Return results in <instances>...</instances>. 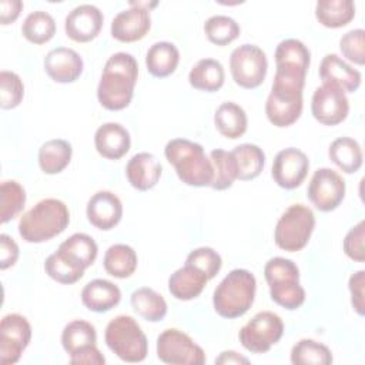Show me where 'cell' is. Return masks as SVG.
Instances as JSON below:
<instances>
[{
	"mask_svg": "<svg viewBox=\"0 0 365 365\" xmlns=\"http://www.w3.org/2000/svg\"><path fill=\"white\" fill-rule=\"evenodd\" d=\"M138 77L137 60L125 51L114 53L104 64L97 86L98 103L111 111L125 108L133 98Z\"/></svg>",
	"mask_w": 365,
	"mask_h": 365,
	"instance_id": "cell-1",
	"label": "cell"
},
{
	"mask_svg": "<svg viewBox=\"0 0 365 365\" xmlns=\"http://www.w3.org/2000/svg\"><path fill=\"white\" fill-rule=\"evenodd\" d=\"M164 155L184 184L191 187L211 185L214 168L201 144L187 138H173L165 144Z\"/></svg>",
	"mask_w": 365,
	"mask_h": 365,
	"instance_id": "cell-2",
	"label": "cell"
},
{
	"mask_svg": "<svg viewBox=\"0 0 365 365\" xmlns=\"http://www.w3.org/2000/svg\"><path fill=\"white\" fill-rule=\"evenodd\" d=\"M70 222L67 205L57 198H44L19 221V234L26 242H44L61 234Z\"/></svg>",
	"mask_w": 365,
	"mask_h": 365,
	"instance_id": "cell-3",
	"label": "cell"
},
{
	"mask_svg": "<svg viewBox=\"0 0 365 365\" xmlns=\"http://www.w3.org/2000/svg\"><path fill=\"white\" fill-rule=\"evenodd\" d=\"M257 281L248 269L237 268L228 272L217 285L212 304L215 312L228 319L242 317L254 304Z\"/></svg>",
	"mask_w": 365,
	"mask_h": 365,
	"instance_id": "cell-4",
	"label": "cell"
},
{
	"mask_svg": "<svg viewBox=\"0 0 365 365\" xmlns=\"http://www.w3.org/2000/svg\"><path fill=\"white\" fill-rule=\"evenodd\" d=\"M305 78L275 73L271 93L265 103V114L275 127L292 125L302 113V90Z\"/></svg>",
	"mask_w": 365,
	"mask_h": 365,
	"instance_id": "cell-5",
	"label": "cell"
},
{
	"mask_svg": "<svg viewBox=\"0 0 365 365\" xmlns=\"http://www.w3.org/2000/svg\"><path fill=\"white\" fill-rule=\"evenodd\" d=\"M271 299L285 309H297L305 301V289L299 285V269L292 259L274 257L264 267Z\"/></svg>",
	"mask_w": 365,
	"mask_h": 365,
	"instance_id": "cell-6",
	"label": "cell"
},
{
	"mask_svg": "<svg viewBox=\"0 0 365 365\" xmlns=\"http://www.w3.org/2000/svg\"><path fill=\"white\" fill-rule=\"evenodd\" d=\"M106 345L124 362H141L147 358L148 342L138 322L130 315L113 318L104 332Z\"/></svg>",
	"mask_w": 365,
	"mask_h": 365,
	"instance_id": "cell-7",
	"label": "cell"
},
{
	"mask_svg": "<svg viewBox=\"0 0 365 365\" xmlns=\"http://www.w3.org/2000/svg\"><path fill=\"white\" fill-rule=\"evenodd\" d=\"M314 227L315 215L312 210L304 204H292L277 221L274 241L277 247L284 251H299L308 244Z\"/></svg>",
	"mask_w": 365,
	"mask_h": 365,
	"instance_id": "cell-8",
	"label": "cell"
},
{
	"mask_svg": "<svg viewBox=\"0 0 365 365\" xmlns=\"http://www.w3.org/2000/svg\"><path fill=\"white\" fill-rule=\"evenodd\" d=\"M268 60L255 44H241L230 56V71L235 84L242 88H257L265 80Z\"/></svg>",
	"mask_w": 365,
	"mask_h": 365,
	"instance_id": "cell-9",
	"label": "cell"
},
{
	"mask_svg": "<svg viewBox=\"0 0 365 365\" xmlns=\"http://www.w3.org/2000/svg\"><path fill=\"white\" fill-rule=\"evenodd\" d=\"M284 334V322L271 311L255 314L238 334L241 345L252 354H264L275 345Z\"/></svg>",
	"mask_w": 365,
	"mask_h": 365,
	"instance_id": "cell-10",
	"label": "cell"
},
{
	"mask_svg": "<svg viewBox=\"0 0 365 365\" xmlns=\"http://www.w3.org/2000/svg\"><path fill=\"white\" fill-rule=\"evenodd\" d=\"M157 356L171 365H202L205 352L185 332L168 328L157 338Z\"/></svg>",
	"mask_w": 365,
	"mask_h": 365,
	"instance_id": "cell-11",
	"label": "cell"
},
{
	"mask_svg": "<svg viewBox=\"0 0 365 365\" xmlns=\"http://www.w3.org/2000/svg\"><path fill=\"white\" fill-rule=\"evenodd\" d=\"M307 197L317 210L322 212L334 211L345 197V181L331 168H318L311 177Z\"/></svg>",
	"mask_w": 365,
	"mask_h": 365,
	"instance_id": "cell-12",
	"label": "cell"
},
{
	"mask_svg": "<svg viewBox=\"0 0 365 365\" xmlns=\"http://www.w3.org/2000/svg\"><path fill=\"white\" fill-rule=\"evenodd\" d=\"M31 339V325L20 314H7L0 322V364H16Z\"/></svg>",
	"mask_w": 365,
	"mask_h": 365,
	"instance_id": "cell-13",
	"label": "cell"
},
{
	"mask_svg": "<svg viewBox=\"0 0 365 365\" xmlns=\"http://www.w3.org/2000/svg\"><path fill=\"white\" fill-rule=\"evenodd\" d=\"M311 113L317 121L324 125H336L342 123L349 113V101L339 87L322 83L312 94Z\"/></svg>",
	"mask_w": 365,
	"mask_h": 365,
	"instance_id": "cell-14",
	"label": "cell"
},
{
	"mask_svg": "<svg viewBox=\"0 0 365 365\" xmlns=\"http://www.w3.org/2000/svg\"><path fill=\"white\" fill-rule=\"evenodd\" d=\"M130 9L120 11L111 21V36L123 43H133L141 40L151 27L150 9L157 6L154 3H130Z\"/></svg>",
	"mask_w": 365,
	"mask_h": 365,
	"instance_id": "cell-15",
	"label": "cell"
},
{
	"mask_svg": "<svg viewBox=\"0 0 365 365\" xmlns=\"http://www.w3.org/2000/svg\"><path fill=\"white\" fill-rule=\"evenodd\" d=\"M309 170V160L307 154L298 148L288 147L277 153L272 161L271 175L274 181L285 190L299 187Z\"/></svg>",
	"mask_w": 365,
	"mask_h": 365,
	"instance_id": "cell-16",
	"label": "cell"
},
{
	"mask_svg": "<svg viewBox=\"0 0 365 365\" xmlns=\"http://www.w3.org/2000/svg\"><path fill=\"white\" fill-rule=\"evenodd\" d=\"M103 13L93 4L74 7L64 20V30L68 38L77 43H87L96 38L103 27Z\"/></svg>",
	"mask_w": 365,
	"mask_h": 365,
	"instance_id": "cell-17",
	"label": "cell"
},
{
	"mask_svg": "<svg viewBox=\"0 0 365 365\" xmlns=\"http://www.w3.org/2000/svg\"><path fill=\"white\" fill-rule=\"evenodd\" d=\"M44 70L47 76L61 84L76 81L84 68L80 54L68 47H56L50 50L44 57Z\"/></svg>",
	"mask_w": 365,
	"mask_h": 365,
	"instance_id": "cell-18",
	"label": "cell"
},
{
	"mask_svg": "<svg viewBox=\"0 0 365 365\" xmlns=\"http://www.w3.org/2000/svg\"><path fill=\"white\" fill-rule=\"evenodd\" d=\"M87 220L98 230H113L123 217V204L111 191H97L91 195L86 208Z\"/></svg>",
	"mask_w": 365,
	"mask_h": 365,
	"instance_id": "cell-19",
	"label": "cell"
},
{
	"mask_svg": "<svg viewBox=\"0 0 365 365\" xmlns=\"http://www.w3.org/2000/svg\"><path fill=\"white\" fill-rule=\"evenodd\" d=\"M97 153L107 160H120L131 145V137L125 127L118 123H104L94 134Z\"/></svg>",
	"mask_w": 365,
	"mask_h": 365,
	"instance_id": "cell-20",
	"label": "cell"
},
{
	"mask_svg": "<svg viewBox=\"0 0 365 365\" xmlns=\"http://www.w3.org/2000/svg\"><path fill=\"white\" fill-rule=\"evenodd\" d=\"M163 174L161 163L151 153H137L125 165V175L131 187L148 191L157 185Z\"/></svg>",
	"mask_w": 365,
	"mask_h": 365,
	"instance_id": "cell-21",
	"label": "cell"
},
{
	"mask_svg": "<svg viewBox=\"0 0 365 365\" xmlns=\"http://www.w3.org/2000/svg\"><path fill=\"white\" fill-rule=\"evenodd\" d=\"M319 77L322 83H329L344 91L354 93L359 88L362 76L336 54H327L319 66Z\"/></svg>",
	"mask_w": 365,
	"mask_h": 365,
	"instance_id": "cell-22",
	"label": "cell"
},
{
	"mask_svg": "<svg viewBox=\"0 0 365 365\" xmlns=\"http://www.w3.org/2000/svg\"><path fill=\"white\" fill-rule=\"evenodd\" d=\"M208 281V277L201 269L185 262L184 267L170 275L168 291L175 299L190 301L202 292Z\"/></svg>",
	"mask_w": 365,
	"mask_h": 365,
	"instance_id": "cell-23",
	"label": "cell"
},
{
	"mask_svg": "<svg viewBox=\"0 0 365 365\" xmlns=\"http://www.w3.org/2000/svg\"><path fill=\"white\" fill-rule=\"evenodd\" d=\"M121 299L120 288L103 278L87 282L81 291V302L93 312H107L118 305Z\"/></svg>",
	"mask_w": 365,
	"mask_h": 365,
	"instance_id": "cell-24",
	"label": "cell"
},
{
	"mask_svg": "<svg viewBox=\"0 0 365 365\" xmlns=\"http://www.w3.org/2000/svg\"><path fill=\"white\" fill-rule=\"evenodd\" d=\"M57 252L67 258L70 262L86 269L96 261L98 247L88 234L76 232L58 245Z\"/></svg>",
	"mask_w": 365,
	"mask_h": 365,
	"instance_id": "cell-25",
	"label": "cell"
},
{
	"mask_svg": "<svg viewBox=\"0 0 365 365\" xmlns=\"http://www.w3.org/2000/svg\"><path fill=\"white\" fill-rule=\"evenodd\" d=\"M180 63V51L170 41L154 43L145 54V66L151 76L164 78L171 76Z\"/></svg>",
	"mask_w": 365,
	"mask_h": 365,
	"instance_id": "cell-26",
	"label": "cell"
},
{
	"mask_svg": "<svg viewBox=\"0 0 365 365\" xmlns=\"http://www.w3.org/2000/svg\"><path fill=\"white\" fill-rule=\"evenodd\" d=\"M214 124L221 135L237 140L247 131V113L237 103L225 101L217 107L214 114Z\"/></svg>",
	"mask_w": 365,
	"mask_h": 365,
	"instance_id": "cell-27",
	"label": "cell"
},
{
	"mask_svg": "<svg viewBox=\"0 0 365 365\" xmlns=\"http://www.w3.org/2000/svg\"><path fill=\"white\" fill-rule=\"evenodd\" d=\"M225 81L222 64L215 58H201L190 70L188 83L195 90L214 93L218 91Z\"/></svg>",
	"mask_w": 365,
	"mask_h": 365,
	"instance_id": "cell-28",
	"label": "cell"
},
{
	"mask_svg": "<svg viewBox=\"0 0 365 365\" xmlns=\"http://www.w3.org/2000/svg\"><path fill=\"white\" fill-rule=\"evenodd\" d=\"M329 160L345 174L356 173L362 165V150L356 140L351 137H338L328 148Z\"/></svg>",
	"mask_w": 365,
	"mask_h": 365,
	"instance_id": "cell-29",
	"label": "cell"
},
{
	"mask_svg": "<svg viewBox=\"0 0 365 365\" xmlns=\"http://www.w3.org/2000/svg\"><path fill=\"white\" fill-rule=\"evenodd\" d=\"M71 155L73 148L68 141L53 138L38 148V165L46 174H58L70 164Z\"/></svg>",
	"mask_w": 365,
	"mask_h": 365,
	"instance_id": "cell-30",
	"label": "cell"
},
{
	"mask_svg": "<svg viewBox=\"0 0 365 365\" xmlns=\"http://www.w3.org/2000/svg\"><path fill=\"white\" fill-rule=\"evenodd\" d=\"M237 165V180L250 181L257 178L265 164V154L257 144L245 143L231 151Z\"/></svg>",
	"mask_w": 365,
	"mask_h": 365,
	"instance_id": "cell-31",
	"label": "cell"
},
{
	"mask_svg": "<svg viewBox=\"0 0 365 365\" xmlns=\"http://www.w3.org/2000/svg\"><path fill=\"white\" fill-rule=\"evenodd\" d=\"M315 17L328 29H339L355 17V4L352 0H319L315 4Z\"/></svg>",
	"mask_w": 365,
	"mask_h": 365,
	"instance_id": "cell-32",
	"label": "cell"
},
{
	"mask_svg": "<svg viewBox=\"0 0 365 365\" xmlns=\"http://www.w3.org/2000/svg\"><path fill=\"white\" fill-rule=\"evenodd\" d=\"M137 254L127 244H114L107 248L103 265L107 274L114 278H128L137 269Z\"/></svg>",
	"mask_w": 365,
	"mask_h": 365,
	"instance_id": "cell-33",
	"label": "cell"
},
{
	"mask_svg": "<svg viewBox=\"0 0 365 365\" xmlns=\"http://www.w3.org/2000/svg\"><path fill=\"white\" fill-rule=\"evenodd\" d=\"M134 312L150 322H160L167 315V302L161 294L148 287H141L130 298Z\"/></svg>",
	"mask_w": 365,
	"mask_h": 365,
	"instance_id": "cell-34",
	"label": "cell"
},
{
	"mask_svg": "<svg viewBox=\"0 0 365 365\" xmlns=\"http://www.w3.org/2000/svg\"><path fill=\"white\" fill-rule=\"evenodd\" d=\"M96 328L84 319H74L68 322L61 332V345L68 355H73L86 346L96 345Z\"/></svg>",
	"mask_w": 365,
	"mask_h": 365,
	"instance_id": "cell-35",
	"label": "cell"
},
{
	"mask_svg": "<svg viewBox=\"0 0 365 365\" xmlns=\"http://www.w3.org/2000/svg\"><path fill=\"white\" fill-rule=\"evenodd\" d=\"M21 34L33 44H44L56 34V21L47 11H31L21 24Z\"/></svg>",
	"mask_w": 365,
	"mask_h": 365,
	"instance_id": "cell-36",
	"label": "cell"
},
{
	"mask_svg": "<svg viewBox=\"0 0 365 365\" xmlns=\"http://www.w3.org/2000/svg\"><path fill=\"white\" fill-rule=\"evenodd\" d=\"M291 362L294 365H329L332 352L327 345L304 338L292 346Z\"/></svg>",
	"mask_w": 365,
	"mask_h": 365,
	"instance_id": "cell-37",
	"label": "cell"
},
{
	"mask_svg": "<svg viewBox=\"0 0 365 365\" xmlns=\"http://www.w3.org/2000/svg\"><path fill=\"white\" fill-rule=\"evenodd\" d=\"M26 204V191L14 180L3 181L0 185V222L6 224L16 218Z\"/></svg>",
	"mask_w": 365,
	"mask_h": 365,
	"instance_id": "cell-38",
	"label": "cell"
},
{
	"mask_svg": "<svg viewBox=\"0 0 365 365\" xmlns=\"http://www.w3.org/2000/svg\"><path fill=\"white\" fill-rule=\"evenodd\" d=\"M210 160L214 168V178L210 187L217 191L230 188L237 180V165L231 151H225L221 148L212 150L210 153Z\"/></svg>",
	"mask_w": 365,
	"mask_h": 365,
	"instance_id": "cell-39",
	"label": "cell"
},
{
	"mask_svg": "<svg viewBox=\"0 0 365 365\" xmlns=\"http://www.w3.org/2000/svg\"><path fill=\"white\" fill-rule=\"evenodd\" d=\"M204 33L211 43L217 46H227L240 36L241 29L232 17L217 14L205 20Z\"/></svg>",
	"mask_w": 365,
	"mask_h": 365,
	"instance_id": "cell-40",
	"label": "cell"
},
{
	"mask_svg": "<svg viewBox=\"0 0 365 365\" xmlns=\"http://www.w3.org/2000/svg\"><path fill=\"white\" fill-rule=\"evenodd\" d=\"M44 271L51 279L66 285L77 282L84 275V268H80L76 264L70 262L57 251L46 258Z\"/></svg>",
	"mask_w": 365,
	"mask_h": 365,
	"instance_id": "cell-41",
	"label": "cell"
},
{
	"mask_svg": "<svg viewBox=\"0 0 365 365\" xmlns=\"http://www.w3.org/2000/svg\"><path fill=\"white\" fill-rule=\"evenodd\" d=\"M24 97V84L21 78L13 73L3 70L0 73V106L3 110L16 108Z\"/></svg>",
	"mask_w": 365,
	"mask_h": 365,
	"instance_id": "cell-42",
	"label": "cell"
},
{
	"mask_svg": "<svg viewBox=\"0 0 365 365\" xmlns=\"http://www.w3.org/2000/svg\"><path fill=\"white\" fill-rule=\"evenodd\" d=\"M185 262L201 269L208 277V279H212L222 267L221 255L211 247H200L192 250L188 254Z\"/></svg>",
	"mask_w": 365,
	"mask_h": 365,
	"instance_id": "cell-43",
	"label": "cell"
},
{
	"mask_svg": "<svg viewBox=\"0 0 365 365\" xmlns=\"http://www.w3.org/2000/svg\"><path fill=\"white\" fill-rule=\"evenodd\" d=\"M339 50L342 56L358 66L365 63V31L362 29H355L345 33L339 38Z\"/></svg>",
	"mask_w": 365,
	"mask_h": 365,
	"instance_id": "cell-44",
	"label": "cell"
},
{
	"mask_svg": "<svg viewBox=\"0 0 365 365\" xmlns=\"http://www.w3.org/2000/svg\"><path fill=\"white\" fill-rule=\"evenodd\" d=\"M364 237H365V221L361 220L356 225H354L344 238V252L348 258L355 262L365 261V248H364Z\"/></svg>",
	"mask_w": 365,
	"mask_h": 365,
	"instance_id": "cell-45",
	"label": "cell"
},
{
	"mask_svg": "<svg viewBox=\"0 0 365 365\" xmlns=\"http://www.w3.org/2000/svg\"><path fill=\"white\" fill-rule=\"evenodd\" d=\"M348 288L351 292V304L358 315L365 314V271L359 269L349 277Z\"/></svg>",
	"mask_w": 365,
	"mask_h": 365,
	"instance_id": "cell-46",
	"label": "cell"
},
{
	"mask_svg": "<svg viewBox=\"0 0 365 365\" xmlns=\"http://www.w3.org/2000/svg\"><path fill=\"white\" fill-rule=\"evenodd\" d=\"M19 259V245L16 241L7 235H0V268L7 269L13 267Z\"/></svg>",
	"mask_w": 365,
	"mask_h": 365,
	"instance_id": "cell-47",
	"label": "cell"
},
{
	"mask_svg": "<svg viewBox=\"0 0 365 365\" xmlns=\"http://www.w3.org/2000/svg\"><path fill=\"white\" fill-rule=\"evenodd\" d=\"M70 364L73 365H104L106 358L97 348V345H90L78 352L70 355Z\"/></svg>",
	"mask_w": 365,
	"mask_h": 365,
	"instance_id": "cell-48",
	"label": "cell"
},
{
	"mask_svg": "<svg viewBox=\"0 0 365 365\" xmlns=\"http://www.w3.org/2000/svg\"><path fill=\"white\" fill-rule=\"evenodd\" d=\"M23 10V3L20 0H1L0 1V21L1 24L13 23Z\"/></svg>",
	"mask_w": 365,
	"mask_h": 365,
	"instance_id": "cell-49",
	"label": "cell"
},
{
	"mask_svg": "<svg viewBox=\"0 0 365 365\" xmlns=\"http://www.w3.org/2000/svg\"><path fill=\"white\" fill-rule=\"evenodd\" d=\"M215 364H250L248 358L240 355L235 351H222L218 358H215Z\"/></svg>",
	"mask_w": 365,
	"mask_h": 365,
	"instance_id": "cell-50",
	"label": "cell"
}]
</instances>
